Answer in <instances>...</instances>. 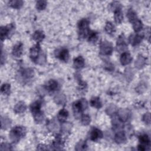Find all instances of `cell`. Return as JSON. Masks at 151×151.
<instances>
[{"label": "cell", "instance_id": "obj_48", "mask_svg": "<svg viewBox=\"0 0 151 151\" xmlns=\"http://www.w3.org/2000/svg\"><path fill=\"white\" fill-rule=\"evenodd\" d=\"M105 69H106L107 70H109V71H112L113 70H114V65L112 64L109 63L107 64H106Z\"/></svg>", "mask_w": 151, "mask_h": 151}, {"label": "cell", "instance_id": "obj_21", "mask_svg": "<svg viewBox=\"0 0 151 151\" xmlns=\"http://www.w3.org/2000/svg\"><path fill=\"white\" fill-rule=\"evenodd\" d=\"M146 58L142 55H139L134 63V66L137 69L142 68L146 64Z\"/></svg>", "mask_w": 151, "mask_h": 151}, {"label": "cell", "instance_id": "obj_30", "mask_svg": "<svg viewBox=\"0 0 151 151\" xmlns=\"http://www.w3.org/2000/svg\"><path fill=\"white\" fill-rule=\"evenodd\" d=\"M114 21L117 24H120L123 19V14L121 10V9H119L116 10L114 12Z\"/></svg>", "mask_w": 151, "mask_h": 151}, {"label": "cell", "instance_id": "obj_37", "mask_svg": "<svg viewBox=\"0 0 151 151\" xmlns=\"http://www.w3.org/2000/svg\"><path fill=\"white\" fill-rule=\"evenodd\" d=\"M24 4V2L21 0H12L9 2V5L13 8L18 9L21 8Z\"/></svg>", "mask_w": 151, "mask_h": 151}, {"label": "cell", "instance_id": "obj_31", "mask_svg": "<svg viewBox=\"0 0 151 151\" xmlns=\"http://www.w3.org/2000/svg\"><path fill=\"white\" fill-rule=\"evenodd\" d=\"M72 124L70 122H63L61 127V130L63 133H69L72 129Z\"/></svg>", "mask_w": 151, "mask_h": 151}, {"label": "cell", "instance_id": "obj_15", "mask_svg": "<svg viewBox=\"0 0 151 151\" xmlns=\"http://www.w3.org/2000/svg\"><path fill=\"white\" fill-rule=\"evenodd\" d=\"M133 60L132 57L131 56L130 54L128 52H123L121 55L120 61L123 65H126L130 64Z\"/></svg>", "mask_w": 151, "mask_h": 151}, {"label": "cell", "instance_id": "obj_34", "mask_svg": "<svg viewBox=\"0 0 151 151\" xmlns=\"http://www.w3.org/2000/svg\"><path fill=\"white\" fill-rule=\"evenodd\" d=\"M127 17L129 19V21L132 24L137 19H138L137 16L136 12L132 9H129L127 12Z\"/></svg>", "mask_w": 151, "mask_h": 151}, {"label": "cell", "instance_id": "obj_7", "mask_svg": "<svg viewBox=\"0 0 151 151\" xmlns=\"http://www.w3.org/2000/svg\"><path fill=\"white\" fill-rule=\"evenodd\" d=\"M113 47L110 42L104 41L101 42L100 45V54L103 55H110L113 52Z\"/></svg>", "mask_w": 151, "mask_h": 151}, {"label": "cell", "instance_id": "obj_14", "mask_svg": "<svg viewBox=\"0 0 151 151\" xmlns=\"http://www.w3.org/2000/svg\"><path fill=\"white\" fill-rule=\"evenodd\" d=\"M21 75L24 80H29L34 77V70L31 68H24L21 71Z\"/></svg>", "mask_w": 151, "mask_h": 151}, {"label": "cell", "instance_id": "obj_47", "mask_svg": "<svg viewBox=\"0 0 151 151\" xmlns=\"http://www.w3.org/2000/svg\"><path fill=\"white\" fill-rule=\"evenodd\" d=\"M0 149L1 150H11L12 147L9 144L6 143H3L1 145Z\"/></svg>", "mask_w": 151, "mask_h": 151}, {"label": "cell", "instance_id": "obj_33", "mask_svg": "<svg viewBox=\"0 0 151 151\" xmlns=\"http://www.w3.org/2000/svg\"><path fill=\"white\" fill-rule=\"evenodd\" d=\"M105 31L109 35H112L114 33L116 29L114 25L111 22H107L104 27Z\"/></svg>", "mask_w": 151, "mask_h": 151}, {"label": "cell", "instance_id": "obj_13", "mask_svg": "<svg viewBox=\"0 0 151 151\" xmlns=\"http://www.w3.org/2000/svg\"><path fill=\"white\" fill-rule=\"evenodd\" d=\"M143 36L140 34H132L129 37V42L133 46L139 44L142 41Z\"/></svg>", "mask_w": 151, "mask_h": 151}, {"label": "cell", "instance_id": "obj_42", "mask_svg": "<svg viewBox=\"0 0 151 151\" xmlns=\"http://www.w3.org/2000/svg\"><path fill=\"white\" fill-rule=\"evenodd\" d=\"M47 2L46 1H38L36 2V8L37 9L41 11V10H44L47 6Z\"/></svg>", "mask_w": 151, "mask_h": 151}, {"label": "cell", "instance_id": "obj_10", "mask_svg": "<svg viewBox=\"0 0 151 151\" xmlns=\"http://www.w3.org/2000/svg\"><path fill=\"white\" fill-rule=\"evenodd\" d=\"M117 116L122 122H125L130 118L131 112L127 109H120L117 111Z\"/></svg>", "mask_w": 151, "mask_h": 151}, {"label": "cell", "instance_id": "obj_29", "mask_svg": "<svg viewBox=\"0 0 151 151\" xmlns=\"http://www.w3.org/2000/svg\"><path fill=\"white\" fill-rule=\"evenodd\" d=\"M41 103L40 101H35L34 103H32L30 106V110L31 111L32 114L41 111Z\"/></svg>", "mask_w": 151, "mask_h": 151}, {"label": "cell", "instance_id": "obj_23", "mask_svg": "<svg viewBox=\"0 0 151 151\" xmlns=\"http://www.w3.org/2000/svg\"><path fill=\"white\" fill-rule=\"evenodd\" d=\"M126 136L124 132L119 131L114 136V141L117 143L118 144L123 143L126 142Z\"/></svg>", "mask_w": 151, "mask_h": 151}, {"label": "cell", "instance_id": "obj_16", "mask_svg": "<svg viewBox=\"0 0 151 151\" xmlns=\"http://www.w3.org/2000/svg\"><path fill=\"white\" fill-rule=\"evenodd\" d=\"M23 50V44L22 42H18L16 44L12 50V54L14 56L16 57H19L22 54Z\"/></svg>", "mask_w": 151, "mask_h": 151}, {"label": "cell", "instance_id": "obj_26", "mask_svg": "<svg viewBox=\"0 0 151 151\" xmlns=\"http://www.w3.org/2000/svg\"><path fill=\"white\" fill-rule=\"evenodd\" d=\"M45 37V35L44 32L42 31L37 30L34 32V33L32 35V39L37 41V42H40L41 41L43 40V39Z\"/></svg>", "mask_w": 151, "mask_h": 151}, {"label": "cell", "instance_id": "obj_6", "mask_svg": "<svg viewBox=\"0 0 151 151\" xmlns=\"http://www.w3.org/2000/svg\"><path fill=\"white\" fill-rule=\"evenodd\" d=\"M15 29V25L14 24H10L6 26L1 27L0 28V34L1 40H4L6 38L11 36Z\"/></svg>", "mask_w": 151, "mask_h": 151}, {"label": "cell", "instance_id": "obj_8", "mask_svg": "<svg viewBox=\"0 0 151 151\" xmlns=\"http://www.w3.org/2000/svg\"><path fill=\"white\" fill-rule=\"evenodd\" d=\"M117 45V50L119 52H124V51L127 49V45L126 42L125 37L124 35L122 34L120 35L117 40L116 42Z\"/></svg>", "mask_w": 151, "mask_h": 151}, {"label": "cell", "instance_id": "obj_27", "mask_svg": "<svg viewBox=\"0 0 151 151\" xmlns=\"http://www.w3.org/2000/svg\"><path fill=\"white\" fill-rule=\"evenodd\" d=\"M90 103V105L92 107L96 108L97 109H100L102 106L101 101L100 98L98 97H94L91 98Z\"/></svg>", "mask_w": 151, "mask_h": 151}, {"label": "cell", "instance_id": "obj_40", "mask_svg": "<svg viewBox=\"0 0 151 151\" xmlns=\"http://www.w3.org/2000/svg\"><path fill=\"white\" fill-rule=\"evenodd\" d=\"M10 89H11V86L10 84L8 83L3 84L1 87V91L4 94L8 95L10 93Z\"/></svg>", "mask_w": 151, "mask_h": 151}, {"label": "cell", "instance_id": "obj_28", "mask_svg": "<svg viewBox=\"0 0 151 151\" xmlns=\"http://www.w3.org/2000/svg\"><path fill=\"white\" fill-rule=\"evenodd\" d=\"M1 128L2 129H8L11 124V119L6 116H2L1 118Z\"/></svg>", "mask_w": 151, "mask_h": 151}, {"label": "cell", "instance_id": "obj_17", "mask_svg": "<svg viewBox=\"0 0 151 151\" xmlns=\"http://www.w3.org/2000/svg\"><path fill=\"white\" fill-rule=\"evenodd\" d=\"M113 115L114 116H113V117L112 118V120H111L113 128L114 129V130H119L123 126V122H122L119 119V117L117 115H114V114H113Z\"/></svg>", "mask_w": 151, "mask_h": 151}, {"label": "cell", "instance_id": "obj_2", "mask_svg": "<svg viewBox=\"0 0 151 151\" xmlns=\"http://www.w3.org/2000/svg\"><path fill=\"white\" fill-rule=\"evenodd\" d=\"M87 107L88 103L85 99H81L80 100L74 102L72 107L74 117L76 119L80 118L83 112L87 108Z\"/></svg>", "mask_w": 151, "mask_h": 151}, {"label": "cell", "instance_id": "obj_9", "mask_svg": "<svg viewBox=\"0 0 151 151\" xmlns=\"http://www.w3.org/2000/svg\"><path fill=\"white\" fill-rule=\"evenodd\" d=\"M56 57L59 58L61 61L67 62L69 59V52L67 48H63L61 49L57 50L55 52Z\"/></svg>", "mask_w": 151, "mask_h": 151}, {"label": "cell", "instance_id": "obj_43", "mask_svg": "<svg viewBox=\"0 0 151 151\" xmlns=\"http://www.w3.org/2000/svg\"><path fill=\"white\" fill-rule=\"evenodd\" d=\"M110 9L113 11H115L116 10H117L119 9H121V4L118 1H114L112 2L110 4Z\"/></svg>", "mask_w": 151, "mask_h": 151}, {"label": "cell", "instance_id": "obj_41", "mask_svg": "<svg viewBox=\"0 0 151 151\" xmlns=\"http://www.w3.org/2000/svg\"><path fill=\"white\" fill-rule=\"evenodd\" d=\"M91 118L88 114L82 115L81 117V123L84 126H87L90 123Z\"/></svg>", "mask_w": 151, "mask_h": 151}, {"label": "cell", "instance_id": "obj_45", "mask_svg": "<svg viewBox=\"0 0 151 151\" xmlns=\"http://www.w3.org/2000/svg\"><path fill=\"white\" fill-rule=\"evenodd\" d=\"M147 89V86H146L145 84L141 83L139 84V86L136 88V90L138 93H142Z\"/></svg>", "mask_w": 151, "mask_h": 151}, {"label": "cell", "instance_id": "obj_44", "mask_svg": "<svg viewBox=\"0 0 151 151\" xmlns=\"http://www.w3.org/2000/svg\"><path fill=\"white\" fill-rule=\"evenodd\" d=\"M142 120L146 124H150V114L149 112H147L143 115Z\"/></svg>", "mask_w": 151, "mask_h": 151}, {"label": "cell", "instance_id": "obj_22", "mask_svg": "<svg viewBox=\"0 0 151 151\" xmlns=\"http://www.w3.org/2000/svg\"><path fill=\"white\" fill-rule=\"evenodd\" d=\"M27 109V106L23 101L18 102L14 107V111L15 113L19 114L24 113Z\"/></svg>", "mask_w": 151, "mask_h": 151}, {"label": "cell", "instance_id": "obj_12", "mask_svg": "<svg viewBox=\"0 0 151 151\" xmlns=\"http://www.w3.org/2000/svg\"><path fill=\"white\" fill-rule=\"evenodd\" d=\"M64 142L61 137V136L58 134L56 136L55 140H54L52 146L54 150H61L64 147Z\"/></svg>", "mask_w": 151, "mask_h": 151}, {"label": "cell", "instance_id": "obj_38", "mask_svg": "<svg viewBox=\"0 0 151 151\" xmlns=\"http://www.w3.org/2000/svg\"><path fill=\"white\" fill-rule=\"evenodd\" d=\"M75 149L76 150H86L87 149V145L85 141L81 140L75 146Z\"/></svg>", "mask_w": 151, "mask_h": 151}, {"label": "cell", "instance_id": "obj_39", "mask_svg": "<svg viewBox=\"0 0 151 151\" xmlns=\"http://www.w3.org/2000/svg\"><path fill=\"white\" fill-rule=\"evenodd\" d=\"M117 107L113 104H111L110 105H109L106 109V112L107 114L110 115V116H111V115H113L114 114V113L117 111Z\"/></svg>", "mask_w": 151, "mask_h": 151}, {"label": "cell", "instance_id": "obj_46", "mask_svg": "<svg viewBox=\"0 0 151 151\" xmlns=\"http://www.w3.org/2000/svg\"><path fill=\"white\" fill-rule=\"evenodd\" d=\"M133 75H134V73L133 71V70H132L131 68H128L125 70V76L126 77L127 79L132 80Z\"/></svg>", "mask_w": 151, "mask_h": 151}, {"label": "cell", "instance_id": "obj_1", "mask_svg": "<svg viewBox=\"0 0 151 151\" xmlns=\"http://www.w3.org/2000/svg\"><path fill=\"white\" fill-rule=\"evenodd\" d=\"M29 57L32 61L37 64L42 65L46 62V57L41 51L39 43H37L30 48Z\"/></svg>", "mask_w": 151, "mask_h": 151}, {"label": "cell", "instance_id": "obj_18", "mask_svg": "<svg viewBox=\"0 0 151 151\" xmlns=\"http://www.w3.org/2000/svg\"><path fill=\"white\" fill-rule=\"evenodd\" d=\"M47 127L48 130L51 132L56 133L59 130V126L55 119H51L49 120L47 124Z\"/></svg>", "mask_w": 151, "mask_h": 151}, {"label": "cell", "instance_id": "obj_25", "mask_svg": "<svg viewBox=\"0 0 151 151\" xmlns=\"http://www.w3.org/2000/svg\"><path fill=\"white\" fill-rule=\"evenodd\" d=\"M68 116V111L64 109H63L62 110H61L59 111V113L57 115V119L59 122L63 123L66 121Z\"/></svg>", "mask_w": 151, "mask_h": 151}, {"label": "cell", "instance_id": "obj_5", "mask_svg": "<svg viewBox=\"0 0 151 151\" xmlns=\"http://www.w3.org/2000/svg\"><path fill=\"white\" fill-rule=\"evenodd\" d=\"M140 145L138 146V150H149L150 146V140L147 134H143L139 137Z\"/></svg>", "mask_w": 151, "mask_h": 151}, {"label": "cell", "instance_id": "obj_35", "mask_svg": "<svg viewBox=\"0 0 151 151\" xmlns=\"http://www.w3.org/2000/svg\"><path fill=\"white\" fill-rule=\"evenodd\" d=\"M98 40V33L94 31H90L88 35V41L91 43H95Z\"/></svg>", "mask_w": 151, "mask_h": 151}, {"label": "cell", "instance_id": "obj_32", "mask_svg": "<svg viewBox=\"0 0 151 151\" xmlns=\"http://www.w3.org/2000/svg\"><path fill=\"white\" fill-rule=\"evenodd\" d=\"M32 116L34 117L35 122L37 123H41L44 120V114L43 111H42L41 110L32 114Z\"/></svg>", "mask_w": 151, "mask_h": 151}, {"label": "cell", "instance_id": "obj_3", "mask_svg": "<svg viewBox=\"0 0 151 151\" xmlns=\"http://www.w3.org/2000/svg\"><path fill=\"white\" fill-rule=\"evenodd\" d=\"M27 130L25 127L17 126L11 129L9 136L12 142L17 143L25 136Z\"/></svg>", "mask_w": 151, "mask_h": 151}, {"label": "cell", "instance_id": "obj_24", "mask_svg": "<svg viewBox=\"0 0 151 151\" xmlns=\"http://www.w3.org/2000/svg\"><path fill=\"white\" fill-rule=\"evenodd\" d=\"M54 100L58 104L64 105L67 101L66 96L63 93H58L55 96Z\"/></svg>", "mask_w": 151, "mask_h": 151}, {"label": "cell", "instance_id": "obj_19", "mask_svg": "<svg viewBox=\"0 0 151 151\" xmlns=\"http://www.w3.org/2000/svg\"><path fill=\"white\" fill-rule=\"evenodd\" d=\"M58 87V84L57 81L55 80H49L46 85L45 86V89L49 91H55L57 90Z\"/></svg>", "mask_w": 151, "mask_h": 151}, {"label": "cell", "instance_id": "obj_11", "mask_svg": "<svg viewBox=\"0 0 151 151\" xmlns=\"http://www.w3.org/2000/svg\"><path fill=\"white\" fill-rule=\"evenodd\" d=\"M90 139L92 141H97L103 137L102 132L96 127L93 128L90 132Z\"/></svg>", "mask_w": 151, "mask_h": 151}, {"label": "cell", "instance_id": "obj_36", "mask_svg": "<svg viewBox=\"0 0 151 151\" xmlns=\"http://www.w3.org/2000/svg\"><path fill=\"white\" fill-rule=\"evenodd\" d=\"M132 24H133V29L136 32H139L140 31L142 30L143 28L142 22L139 19H137L134 22L132 23Z\"/></svg>", "mask_w": 151, "mask_h": 151}, {"label": "cell", "instance_id": "obj_4", "mask_svg": "<svg viewBox=\"0 0 151 151\" xmlns=\"http://www.w3.org/2000/svg\"><path fill=\"white\" fill-rule=\"evenodd\" d=\"M78 36L80 38H84L87 37L90 32L89 29V21L86 18L81 19L78 23Z\"/></svg>", "mask_w": 151, "mask_h": 151}, {"label": "cell", "instance_id": "obj_49", "mask_svg": "<svg viewBox=\"0 0 151 151\" xmlns=\"http://www.w3.org/2000/svg\"><path fill=\"white\" fill-rule=\"evenodd\" d=\"M37 149L40 150H47V149H48V148L46 145H45L44 144H40L37 146Z\"/></svg>", "mask_w": 151, "mask_h": 151}, {"label": "cell", "instance_id": "obj_20", "mask_svg": "<svg viewBox=\"0 0 151 151\" xmlns=\"http://www.w3.org/2000/svg\"><path fill=\"white\" fill-rule=\"evenodd\" d=\"M85 65V61L82 56H78L75 58L73 61V65L76 69L79 70L84 67Z\"/></svg>", "mask_w": 151, "mask_h": 151}]
</instances>
